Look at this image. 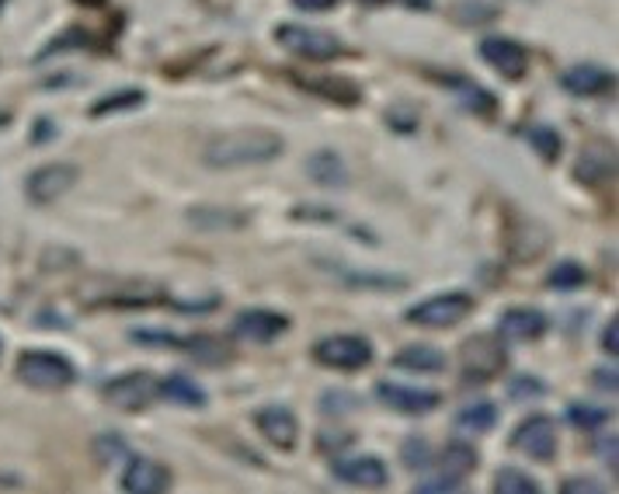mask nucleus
Wrapping results in <instances>:
<instances>
[{"instance_id": "1", "label": "nucleus", "mask_w": 619, "mask_h": 494, "mask_svg": "<svg viewBox=\"0 0 619 494\" xmlns=\"http://www.w3.org/2000/svg\"><path fill=\"white\" fill-rule=\"evenodd\" d=\"M286 144L282 136L272 129H230L212 136L206 150H202V161L212 171H234V168H255V164H269L275 157H282Z\"/></svg>"}, {"instance_id": "2", "label": "nucleus", "mask_w": 619, "mask_h": 494, "mask_svg": "<svg viewBox=\"0 0 619 494\" xmlns=\"http://www.w3.org/2000/svg\"><path fill=\"white\" fill-rule=\"evenodd\" d=\"M17 380L28 383L32 391H66L77 380V369L60 351H42L32 348L17 356Z\"/></svg>"}, {"instance_id": "3", "label": "nucleus", "mask_w": 619, "mask_h": 494, "mask_svg": "<svg viewBox=\"0 0 619 494\" xmlns=\"http://www.w3.org/2000/svg\"><path fill=\"white\" fill-rule=\"evenodd\" d=\"M275 42L293 52L299 60H310V63H327V60H338L345 46L338 42V35H331L324 28H307V25H278L275 28Z\"/></svg>"}, {"instance_id": "4", "label": "nucleus", "mask_w": 619, "mask_h": 494, "mask_svg": "<svg viewBox=\"0 0 619 494\" xmlns=\"http://www.w3.org/2000/svg\"><path fill=\"white\" fill-rule=\"evenodd\" d=\"M473 313V296L470 293H442L424 299V304L411 307L404 313V321L414 328H429V331H449L456 324H463Z\"/></svg>"}, {"instance_id": "5", "label": "nucleus", "mask_w": 619, "mask_h": 494, "mask_svg": "<svg viewBox=\"0 0 619 494\" xmlns=\"http://www.w3.org/2000/svg\"><path fill=\"white\" fill-rule=\"evenodd\" d=\"M313 359L338 373H359L373 362V342L362 334H331L313 345Z\"/></svg>"}, {"instance_id": "6", "label": "nucleus", "mask_w": 619, "mask_h": 494, "mask_svg": "<svg viewBox=\"0 0 619 494\" xmlns=\"http://www.w3.org/2000/svg\"><path fill=\"white\" fill-rule=\"evenodd\" d=\"M508 443H511V449L525 453L529 460L554 464L557 460V425H554V418H546V415L525 418L522 425L511 432Z\"/></svg>"}, {"instance_id": "7", "label": "nucleus", "mask_w": 619, "mask_h": 494, "mask_svg": "<svg viewBox=\"0 0 619 494\" xmlns=\"http://www.w3.org/2000/svg\"><path fill=\"white\" fill-rule=\"evenodd\" d=\"M459 362H463V380L467 383H487L505 369V348L476 334V338H467L463 348H459Z\"/></svg>"}, {"instance_id": "8", "label": "nucleus", "mask_w": 619, "mask_h": 494, "mask_svg": "<svg viewBox=\"0 0 619 494\" xmlns=\"http://www.w3.org/2000/svg\"><path fill=\"white\" fill-rule=\"evenodd\" d=\"M104 400L126 415H139L157 400V380L150 373H126L104 386Z\"/></svg>"}, {"instance_id": "9", "label": "nucleus", "mask_w": 619, "mask_h": 494, "mask_svg": "<svg viewBox=\"0 0 619 494\" xmlns=\"http://www.w3.org/2000/svg\"><path fill=\"white\" fill-rule=\"evenodd\" d=\"M286 331H289V317L278 310H264V307L240 310L234 328H230V334H234L237 342H255V345H269Z\"/></svg>"}, {"instance_id": "10", "label": "nucleus", "mask_w": 619, "mask_h": 494, "mask_svg": "<svg viewBox=\"0 0 619 494\" xmlns=\"http://www.w3.org/2000/svg\"><path fill=\"white\" fill-rule=\"evenodd\" d=\"M77 178H81V171L74 164H46V168L28 174L25 192L35 206H49V202L63 199L66 192L77 185Z\"/></svg>"}, {"instance_id": "11", "label": "nucleus", "mask_w": 619, "mask_h": 494, "mask_svg": "<svg viewBox=\"0 0 619 494\" xmlns=\"http://www.w3.org/2000/svg\"><path fill=\"white\" fill-rule=\"evenodd\" d=\"M255 425L264 435V443L275 446L278 453H293L299 443V425H296V415L286 408V404H264L255 415Z\"/></svg>"}, {"instance_id": "12", "label": "nucleus", "mask_w": 619, "mask_h": 494, "mask_svg": "<svg viewBox=\"0 0 619 494\" xmlns=\"http://www.w3.org/2000/svg\"><path fill=\"white\" fill-rule=\"evenodd\" d=\"M481 60L491 63L505 81H522L529 70V52L522 42L505 39V35H487L481 42Z\"/></svg>"}, {"instance_id": "13", "label": "nucleus", "mask_w": 619, "mask_h": 494, "mask_svg": "<svg viewBox=\"0 0 619 494\" xmlns=\"http://www.w3.org/2000/svg\"><path fill=\"white\" fill-rule=\"evenodd\" d=\"M376 397L391 411H400V415H429L442 400L438 391H418V386H400V383H386V380L376 383Z\"/></svg>"}, {"instance_id": "14", "label": "nucleus", "mask_w": 619, "mask_h": 494, "mask_svg": "<svg viewBox=\"0 0 619 494\" xmlns=\"http://www.w3.org/2000/svg\"><path fill=\"white\" fill-rule=\"evenodd\" d=\"M334 478H338L342 484L348 487H386L391 484V470H386L383 460H376V456H348V460H338L334 464Z\"/></svg>"}, {"instance_id": "15", "label": "nucleus", "mask_w": 619, "mask_h": 494, "mask_svg": "<svg viewBox=\"0 0 619 494\" xmlns=\"http://www.w3.org/2000/svg\"><path fill=\"white\" fill-rule=\"evenodd\" d=\"M560 87L578 98H598V95H609L616 87V74L598 63H578L560 77Z\"/></svg>"}, {"instance_id": "16", "label": "nucleus", "mask_w": 619, "mask_h": 494, "mask_svg": "<svg viewBox=\"0 0 619 494\" xmlns=\"http://www.w3.org/2000/svg\"><path fill=\"white\" fill-rule=\"evenodd\" d=\"M550 321H546L543 310H533V307H511L502 313L498 321V334L505 342H536L546 334Z\"/></svg>"}, {"instance_id": "17", "label": "nucleus", "mask_w": 619, "mask_h": 494, "mask_svg": "<svg viewBox=\"0 0 619 494\" xmlns=\"http://www.w3.org/2000/svg\"><path fill=\"white\" fill-rule=\"evenodd\" d=\"M168 487H171V470L157 460H147V456L129 460L126 473H122V491L129 494H161Z\"/></svg>"}, {"instance_id": "18", "label": "nucleus", "mask_w": 619, "mask_h": 494, "mask_svg": "<svg viewBox=\"0 0 619 494\" xmlns=\"http://www.w3.org/2000/svg\"><path fill=\"white\" fill-rule=\"evenodd\" d=\"M616 174V150L612 144H589L578 157V168H574V178L581 185H595V182H606Z\"/></svg>"}, {"instance_id": "19", "label": "nucleus", "mask_w": 619, "mask_h": 494, "mask_svg": "<svg viewBox=\"0 0 619 494\" xmlns=\"http://www.w3.org/2000/svg\"><path fill=\"white\" fill-rule=\"evenodd\" d=\"M394 369L414 373V376H435L446 369V351H438L432 345H408L394 356Z\"/></svg>"}, {"instance_id": "20", "label": "nucleus", "mask_w": 619, "mask_h": 494, "mask_svg": "<svg viewBox=\"0 0 619 494\" xmlns=\"http://www.w3.org/2000/svg\"><path fill=\"white\" fill-rule=\"evenodd\" d=\"M157 397H164V400L178 404V408H188V411H202L209 404L202 386L185 373H171L164 383H157Z\"/></svg>"}, {"instance_id": "21", "label": "nucleus", "mask_w": 619, "mask_h": 494, "mask_svg": "<svg viewBox=\"0 0 619 494\" xmlns=\"http://www.w3.org/2000/svg\"><path fill=\"white\" fill-rule=\"evenodd\" d=\"M307 174L310 182L324 185V188H345L348 185V168L342 161V153L334 150H317L307 157Z\"/></svg>"}, {"instance_id": "22", "label": "nucleus", "mask_w": 619, "mask_h": 494, "mask_svg": "<svg viewBox=\"0 0 619 494\" xmlns=\"http://www.w3.org/2000/svg\"><path fill=\"white\" fill-rule=\"evenodd\" d=\"M476 467H481V456H476V449L470 443H449L438 456V473L449 481H459V484H463Z\"/></svg>"}, {"instance_id": "23", "label": "nucleus", "mask_w": 619, "mask_h": 494, "mask_svg": "<svg viewBox=\"0 0 619 494\" xmlns=\"http://www.w3.org/2000/svg\"><path fill=\"white\" fill-rule=\"evenodd\" d=\"M251 220L240 209H216V206H199V209H188V223L199 226V231H240V226Z\"/></svg>"}, {"instance_id": "24", "label": "nucleus", "mask_w": 619, "mask_h": 494, "mask_svg": "<svg viewBox=\"0 0 619 494\" xmlns=\"http://www.w3.org/2000/svg\"><path fill=\"white\" fill-rule=\"evenodd\" d=\"M529 237H546V234H543V226L533 223V220H522V223L516 226V231L508 234V255H511V261L529 264V261H536V258L543 255V247L529 244Z\"/></svg>"}, {"instance_id": "25", "label": "nucleus", "mask_w": 619, "mask_h": 494, "mask_svg": "<svg viewBox=\"0 0 619 494\" xmlns=\"http://www.w3.org/2000/svg\"><path fill=\"white\" fill-rule=\"evenodd\" d=\"M304 87H310L313 95H321V98H331V101H342V104H356L362 101V91L351 81L345 77H321V81H313V77H296Z\"/></svg>"}, {"instance_id": "26", "label": "nucleus", "mask_w": 619, "mask_h": 494, "mask_svg": "<svg viewBox=\"0 0 619 494\" xmlns=\"http://www.w3.org/2000/svg\"><path fill=\"white\" fill-rule=\"evenodd\" d=\"M342 282L348 289H376V293H397L408 286L404 275H380V272H351V269H338Z\"/></svg>"}, {"instance_id": "27", "label": "nucleus", "mask_w": 619, "mask_h": 494, "mask_svg": "<svg viewBox=\"0 0 619 494\" xmlns=\"http://www.w3.org/2000/svg\"><path fill=\"white\" fill-rule=\"evenodd\" d=\"M456 425L470 429V432H491L494 425H498V408H494L491 400H470L459 408Z\"/></svg>"}, {"instance_id": "28", "label": "nucleus", "mask_w": 619, "mask_h": 494, "mask_svg": "<svg viewBox=\"0 0 619 494\" xmlns=\"http://www.w3.org/2000/svg\"><path fill=\"white\" fill-rule=\"evenodd\" d=\"M585 282H589V272L581 269L578 261H571V258L557 261V264H554V272L546 275V286L557 289V293H574V289L585 286Z\"/></svg>"}, {"instance_id": "29", "label": "nucleus", "mask_w": 619, "mask_h": 494, "mask_svg": "<svg viewBox=\"0 0 619 494\" xmlns=\"http://www.w3.org/2000/svg\"><path fill=\"white\" fill-rule=\"evenodd\" d=\"M144 87H119L115 95L101 98L91 104V115L101 119V115H115V112H126V109H136V104H144Z\"/></svg>"}, {"instance_id": "30", "label": "nucleus", "mask_w": 619, "mask_h": 494, "mask_svg": "<svg viewBox=\"0 0 619 494\" xmlns=\"http://www.w3.org/2000/svg\"><path fill=\"white\" fill-rule=\"evenodd\" d=\"M494 491L498 494H540V481L529 478L519 467H498L494 473Z\"/></svg>"}, {"instance_id": "31", "label": "nucleus", "mask_w": 619, "mask_h": 494, "mask_svg": "<svg viewBox=\"0 0 619 494\" xmlns=\"http://www.w3.org/2000/svg\"><path fill=\"white\" fill-rule=\"evenodd\" d=\"M525 139H529V147H533L543 161H550V164H557L560 161V133L554 129V126H529L525 129Z\"/></svg>"}, {"instance_id": "32", "label": "nucleus", "mask_w": 619, "mask_h": 494, "mask_svg": "<svg viewBox=\"0 0 619 494\" xmlns=\"http://www.w3.org/2000/svg\"><path fill=\"white\" fill-rule=\"evenodd\" d=\"M191 359H199V362H209V366H216V362H230V356H234V351H230V345H223V342H216V338H185V345H182Z\"/></svg>"}, {"instance_id": "33", "label": "nucleus", "mask_w": 619, "mask_h": 494, "mask_svg": "<svg viewBox=\"0 0 619 494\" xmlns=\"http://www.w3.org/2000/svg\"><path fill=\"white\" fill-rule=\"evenodd\" d=\"M456 95L463 98V104L476 115H494V112H498V101H494L484 87L473 84V81H456Z\"/></svg>"}, {"instance_id": "34", "label": "nucleus", "mask_w": 619, "mask_h": 494, "mask_svg": "<svg viewBox=\"0 0 619 494\" xmlns=\"http://www.w3.org/2000/svg\"><path fill=\"white\" fill-rule=\"evenodd\" d=\"M612 418V411L609 408H595V404H571L568 408V421L574 429H585V432H592V429H598V425H606V421Z\"/></svg>"}, {"instance_id": "35", "label": "nucleus", "mask_w": 619, "mask_h": 494, "mask_svg": "<svg viewBox=\"0 0 619 494\" xmlns=\"http://www.w3.org/2000/svg\"><path fill=\"white\" fill-rule=\"evenodd\" d=\"M129 338H133L139 348H161V351H174V348L185 345V338H178V334L157 331V328H136V331H129Z\"/></svg>"}, {"instance_id": "36", "label": "nucleus", "mask_w": 619, "mask_h": 494, "mask_svg": "<svg viewBox=\"0 0 619 494\" xmlns=\"http://www.w3.org/2000/svg\"><path fill=\"white\" fill-rule=\"evenodd\" d=\"M429 464H432L429 443H424V439H408V443H404V467H411V470H424Z\"/></svg>"}, {"instance_id": "37", "label": "nucleus", "mask_w": 619, "mask_h": 494, "mask_svg": "<svg viewBox=\"0 0 619 494\" xmlns=\"http://www.w3.org/2000/svg\"><path fill=\"white\" fill-rule=\"evenodd\" d=\"M543 394H546V386L536 376H516L508 383V397H516V400H536Z\"/></svg>"}, {"instance_id": "38", "label": "nucleus", "mask_w": 619, "mask_h": 494, "mask_svg": "<svg viewBox=\"0 0 619 494\" xmlns=\"http://www.w3.org/2000/svg\"><path fill=\"white\" fill-rule=\"evenodd\" d=\"M463 4H467V0H463ZM476 4H481V0H470V11H453V17H456V22H463V25H476V22H487V17H494V14H498V8H484V11H473Z\"/></svg>"}, {"instance_id": "39", "label": "nucleus", "mask_w": 619, "mask_h": 494, "mask_svg": "<svg viewBox=\"0 0 619 494\" xmlns=\"http://www.w3.org/2000/svg\"><path fill=\"white\" fill-rule=\"evenodd\" d=\"M459 487H463V484H459V481H449V478H442V473H438V478H432V481H421V484H414V491L418 494H449V491H459Z\"/></svg>"}, {"instance_id": "40", "label": "nucleus", "mask_w": 619, "mask_h": 494, "mask_svg": "<svg viewBox=\"0 0 619 494\" xmlns=\"http://www.w3.org/2000/svg\"><path fill=\"white\" fill-rule=\"evenodd\" d=\"M564 494H578V491H585V494H598V491H606L603 484H595L592 478H571V481H564L560 484Z\"/></svg>"}, {"instance_id": "41", "label": "nucleus", "mask_w": 619, "mask_h": 494, "mask_svg": "<svg viewBox=\"0 0 619 494\" xmlns=\"http://www.w3.org/2000/svg\"><path fill=\"white\" fill-rule=\"evenodd\" d=\"M66 39H57V42H49V49L46 52H60V49H66V46H84L87 42V32H81V28H70V32H63ZM42 52V57H46Z\"/></svg>"}, {"instance_id": "42", "label": "nucleus", "mask_w": 619, "mask_h": 494, "mask_svg": "<svg viewBox=\"0 0 619 494\" xmlns=\"http://www.w3.org/2000/svg\"><path fill=\"white\" fill-rule=\"evenodd\" d=\"M603 348L609 351V356H616L619 351V321L612 317V321L606 324V331H603Z\"/></svg>"}, {"instance_id": "43", "label": "nucleus", "mask_w": 619, "mask_h": 494, "mask_svg": "<svg viewBox=\"0 0 619 494\" xmlns=\"http://www.w3.org/2000/svg\"><path fill=\"white\" fill-rule=\"evenodd\" d=\"M299 11H310V14H321V11H331L338 0H293Z\"/></svg>"}, {"instance_id": "44", "label": "nucleus", "mask_w": 619, "mask_h": 494, "mask_svg": "<svg viewBox=\"0 0 619 494\" xmlns=\"http://www.w3.org/2000/svg\"><path fill=\"white\" fill-rule=\"evenodd\" d=\"M616 446H619V439L616 435H609V439H603V443H598V453H603V460L616 470Z\"/></svg>"}, {"instance_id": "45", "label": "nucleus", "mask_w": 619, "mask_h": 494, "mask_svg": "<svg viewBox=\"0 0 619 494\" xmlns=\"http://www.w3.org/2000/svg\"><path fill=\"white\" fill-rule=\"evenodd\" d=\"M595 383L603 386V391L616 394V373H612V369H609V373H595Z\"/></svg>"}, {"instance_id": "46", "label": "nucleus", "mask_w": 619, "mask_h": 494, "mask_svg": "<svg viewBox=\"0 0 619 494\" xmlns=\"http://www.w3.org/2000/svg\"><path fill=\"white\" fill-rule=\"evenodd\" d=\"M359 4H366V8H383V4H394V0H359Z\"/></svg>"}, {"instance_id": "47", "label": "nucleus", "mask_w": 619, "mask_h": 494, "mask_svg": "<svg viewBox=\"0 0 619 494\" xmlns=\"http://www.w3.org/2000/svg\"><path fill=\"white\" fill-rule=\"evenodd\" d=\"M77 4H84V8H101L104 0H77Z\"/></svg>"}, {"instance_id": "48", "label": "nucleus", "mask_w": 619, "mask_h": 494, "mask_svg": "<svg viewBox=\"0 0 619 494\" xmlns=\"http://www.w3.org/2000/svg\"><path fill=\"white\" fill-rule=\"evenodd\" d=\"M4 4H8V0H0V8H4Z\"/></svg>"}]
</instances>
